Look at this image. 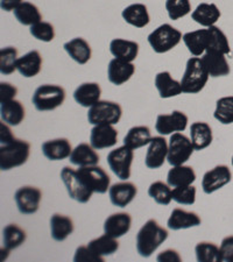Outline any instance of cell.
Here are the masks:
<instances>
[{
  "label": "cell",
  "instance_id": "cell-1",
  "mask_svg": "<svg viewBox=\"0 0 233 262\" xmlns=\"http://www.w3.org/2000/svg\"><path fill=\"white\" fill-rule=\"evenodd\" d=\"M168 239V231L159 225L155 219H150L137 234V251L142 257H150Z\"/></svg>",
  "mask_w": 233,
  "mask_h": 262
},
{
  "label": "cell",
  "instance_id": "cell-2",
  "mask_svg": "<svg viewBox=\"0 0 233 262\" xmlns=\"http://www.w3.org/2000/svg\"><path fill=\"white\" fill-rule=\"evenodd\" d=\"M31 154V145L26 140L15 137L0 142V169L3 171L18 168L27 162Z\"/></svg>",
  "mask_w": 233,
  "mask_h": 262
},
{
  "label": "cell",
  "instance_id": "cell-3",
  "mask_svg": "<svg viewBox=\"0 0 233 262\" xmlns=\"http://www.w3.org/2000/svg\"><path fill=\"white\" fill-rule=\"evenodd\" d=\"M210 75L200 57H192L186 61L181 85L183 94L195 95L205 88Z\"/></svg>",
  "mask_w": 233,
  "mask_h": 262
},
{
  "label": "cell",
  "instance_id": "cell-4",
  "mask_svg": "<svg viewBox=\"0 0 233 262\" xmlns=\"http://www.w3.org/2000/svg\"><path fill=\"white\" fill-rule=\"evenodd\" d=\"M66 90L56 84H44L34 91L32 103L37 111H54L65 103Z\"/></svg>",
  "mask_w": 233,
  "mask_h": 262
},
{
  "label": "cell",
  "instance_id": "cell-5",
  "mask_svg": "<svg viewBox=\"0 0 233 262\" xmlns=\"http://www.w3.org/2000/svg\"><path fill=\"white\" fill-rule=\"evenodd\" d=\"M182 39V33L169 24L161 25L147 37L148 43L156 54L168 53L169 50L175 48Z\"/></svg>",
  "mask_w": 233,
  "mask_h": 262
},
{
  "label": "cell",
  "instance_id": "cell-6",
  "mask_svg": "<svg viewBox=\"0 0 233 262\" xmlns=\"http://www.w3.org/2000/svg\"><path fill=\"white\" fill-rule=\"evenodd\" d=\"M122 108L118 103L110 100H99L89 108L88 121L93 126L96 125H116L120 121Z\"/></svg>",
  "mask_w": 233,
  "mask_h": 262
},
{
  "label": "cell",
  "instance_id": "cell-7",
  "mask_svg": "<svg viewBox=\"0 0 233 262\" xmlns=\"http://www.w3.org/2000/svg\"><path fill=\"white\" fill-rule=\"evenodd\" d=\"M195 148L190 139L183 133H174L168 143L167 161L172 167L181 166L192 158Z\"/></svg>",
  "mask_w": 233,
  "mask_h": 262
},
{
  "label": "cell",
  "instance_id": "cell-8",
  "mask_svg": "<svg viewBox=\"0 0 233 262\" xmlns=\"http://www.w3.org/2000/svg\"><path fill=\"white\" fill-rule=\"evenodd\" d=\"M61 180L66 185L68 195L74 201L80 204H86L91 200L93 192L84 184L77 170L70 167H65L61 170Z\"/></svg>",
  "mask_w": 233,
  "mask_h": 262
},
{
  "label": "cell",
  "instance_id": "cell-9",
  "mask_svg": "<svg viewBox=\"0 0 233 262\" xmlns=\"http://www.w3.org/2000/svg\"><path fill=\"white\" fill-rule=\"evenodd\" d=\"M133 159V150L125 145L110 151L107 158L110 169L121 181H127L131 177Z\"/></svg>",
  "mask_w": 233,
  "mask_h": 262
},
{
  "label": "cell",
  "instance_id": "cell-10",
  "mask_svg": "<svg viewBox=\"0 0 233 262\" xmlns=\"http://www.w3.org/2000/svg\"><path fill=\"white\" fill-rule=\"evenodd\" d=\"M77 172L84 184L91 190L92 192H97L103 195L107 193L111 184V179L107 171L101 167L90 166V167H78Z\"/></svg>",
  "mask_w": 233,
  "mask_h": 262
},
{
  "label": "cell",
  "instance_id": "cell-11",
  "mask_svg": "<svg viewBox=\"0 0 233 262\" xmlns=\"http://www.w3.org/2000/svg\"><path fill=\"white\" fill-rule=\"evenodd\" d=\"M42 200V192L39 188L32 185H25L16 190L14 193V201L18 210L23 214H34L40 209Z\"/></svg>",
  "mask_w": 233,
  "mask_h": 262
},
{
  "label": "cell",
  "instance_id": "cell-12",
  "mask_svg": "<svg viewBox=\"0 0 233 262\" xmlns=\"http://www.w3.org/2000/svg\"><path fill=\"white\" fill-rule=\"evenodd\" d=\"M188 116L182 111H173L171 115H159L156 118L155 129L160 135H169L184 132L188 127Z\"/></svg>",
  "mask_w": 233,
  "mask_h": 262
},
{
  "label": "cell",
  "instance_id": "cell-13",
  "mask_svg": "<svg viewBox=\"0 0 233 262\" xmlns=\"http://www.w3.org/2000/svg\"><path fill=\"white\" fill-rule=\"evenodd\" d=\"M232 181V172L225 164L216 166L211 170L206 171L202 180V189L206 195H211L219 189L225 187Z\"/></svg>",
  "mask_w": 233,
  "mask_h": 262
},
{
  "label": "cell",
  "instance_id": "cell-14",
  "mask_svg": "<svg viewBox=\"0 0 233 262\" xmlns=\"http://www.w3.org/2000/svg\"><path fill=\"white\" fill-rule=\"evenodd\" d=\"M118 142V130L113 125L103 124L93 126L90 133V145L96 150L116 146Z\"/></svg>",
  "mask_w": 233,
  "mask_h": 262
},
{
  "label": "cell",
  "instance_id": "cell-15",
  "mask_svg": "<svg viewBox=\"0 0 233 262\" xmlns=\"http://www.w3.org/2000/svg\"><path fill=\"white\" fill-rule=\"evenodd\" d=\"M138 195L137 185L132 182H120V183L113 184L109 189V196L114 206L124 209L131 204Z\"/></svg>",
  "mask_w": 233,
  "mask_h": 262
},
{
  "label": "cell",
  "instance_id": "cell-16",
  "mask_svg": "<svg viewBox=\"0 0 233 262\" xmlns=\"http://www.w3.org/2000/svg\"><path fill=\"white\" fill-rule=\"evenodd\" d=\"M168 155V143L163 137L152 138L146 153L145 164L148 169H159L166 162Z\"/></svg>",
  "mask_w": 233,
  "mask_h": 262
},
{
  "label": "cell",
  "instance_id": "cell-17",
  "mask_svg": "<svg viewBox=\"0 0 233 262\" xmlns=\"http://www.w3.org/2000/svg\"><path fill=\"white\" fill-rule=\"evenodd\" d=\"M225 56L226 55L222 53L210 52V50H207V52L203 54L202 62L206 68L210 77L217 78L230 75L231 68Z\"/></svg>",
  "mask_w": 233,
  "mask_h": 262
},
{
  "label": "cell",
  "instance_id": "cell-18",
  "mask_svg": "<svg viewBox=\"0 0 233 262\" xmlns=\"http://www.w3.org/2000/svg\"><path fill=\"white\" fill-rule=\"evenodd\" d=\"M135 73V66L132 62H126L119 60V58H113L110 61L108 67V78L113 85H122V84L129 82Z\"/></svg>",
  "mask_w": 233,
  "mask_h": 262
},
{
  "label": "cell",
  "instance_id": "cell-19",
  "mask_svg": "<svg viewBox=\"0 0 233 262\" xmlns=\"http://www.w3.org/2000/svg\"><path fill=\"white\" fill-rule=\"evenodd\" d=\"M132 226V217L127 212H117L105 219L104 222V233L113 238H120V236L129 233Z\"/></svg>",
  "mask_w": 233,
  "mask_h": 262
},
{
  "label": "cell",
  "instance_id": "cell-20",
  "mask_svg": "<svg viewBox=\"0 0 233 262\" xmlns=\"http://www.w3.org/2000/svg\"><path fill=\"white\" fill-rule=\"evenodd\" d=\"M201 224H202V219L196 212H193V211H185L180 208H176L172 211L171 217H169L167 222L168 229L172 231L192 229V227L200 226Z\"/></svg>",
  "mask_w": 233,
  "mask_h": 262
},
{
  "label": "cell",
  "instance_id": "cell-21",
  "mask_svg": "<svg viewBox=\"0 0 233 262\" xmlns=\"http://www.w3.org/2000/svg\"><path fill=\"white\" fill-rule=\"evenodd\" d=\"M42 154L50 161H62L70 158L73 153V147L70 141L66 138H58L54 140H48L42 143Z\"/></svg>",
  "mask_w": 233,
  "mask_h": 262
},
{
  "label": "cell",
  "instance_id": "cell-22",
  "mask_svg": "<svg viewBox=\"0 0 233 262\" xmlns=\"http://www.w3.org/2000/svg\"><path fill=\"white\" fill-rule=\"evenodd\" d=\"M42 63H44V60H42L40 52H37V50H31V52H28L27 54H25L18 58L16 70L24 77L32 78L40 74L42 69Z\"/></svg>",
  "mask_w": 233,
  "mask_h": 262
},
{
  "label": "cell",
  "instance_id": "cell-23",
  "mask_svg": "<svg viewBox=\"0 0 233 262\" xmlns=\"http://www.w3.org/2000/svg\"><path fill=\"white\" fill-rule=\"evenodd\" d=\"M101 88L98 83L88 82L83 83L76 89L74 92V99L76 103L83 107L90 108L100 100Z\"/></svg>",
  "mask_w": 233,
  "mask_h": 262
},
{
  "label": "cell",
  "instance_id": "cell-24",
  "mask_svg": "<svg viewBox=\"0 0 233 262\" xmlns=\"http://www.w3.org/2000/svg\"><path fill=\"white\" fill-rule=\"evenodd\" d=\"M69 161L71 164L77 167L97 166L99 163V155L95 148L87 142L79 143L73 149Z\"/></svg>",
  "mask_w": 233,
  "mask_h": 262
},
{
  "label": "cell",
  "instance_id": "cell-25",
  "mask_svg": "<svg viewBox=\"0 0 233 262\" xmlns=\"http://www.w3.org/2000/svg\"><path fill=\"white\" fill-rule=\"evenodd\" d=\"M190 140L193 142L195 150L205 149L213 143V128L205 121L193 122L190 126Z\"/></svg>",
  "mask_w": 233,
  "mask_h": 262
},
{
  "label": "cell",
  "instance_id": "cell-26",
  "mask_svg": "<svg viewBox=\"0 0 233 262\" xmlns=\"http://www.w3.org/2000/svg\"><path fill=\"white\" fill-rule=\"evenodd\" d=\"M63 48H65L68 55L80 66L87 64L90 61L92 49L89 42L83 37H75V39L66 42L63 45Z\"/></svg>",
  "mask_w": 233,
  "mask_h": 262
},
{
  "label": "cell",
  "instance_id": "cell-27",
  "mask_svg": "<svg viewBox=\"0 0 233 262\" xmlns=\"http://www.w3.org/2000/svg\"><path fill=\"white\" fill-rule=\"evenodd\" d=\"M154 84L156 90L159 92L160 98L162 99L176 97L183 92L182 91L181 82H177L176 79H174L169 71H162V73L156 75Z\"/></svg>",
  "mask_w": 233,
  "mask_h": 262
},
{
  "label": "cell",
  "instance_id": "cell-28",
  "mask_svg": "<svg viewBox=\"0 0 233 262\" xmlns=\"http://www.w3.org/2000/svg\"><path fill=\"white\" fill-rule=\"evenodd\" d=\"M75 230L73 219L61 213H54L50 218V233L55 242H65Z\"/></svg>",
  "mask_w": 233,
  "mask_h": 262
},
{
  "label": "cell",
  "instance_id": "cell-29",
  "mask_svg": "<svg viewBox=\"0 0 233 262\" xmlns=\"http://www.w3.org/2000/svg\"><path fill=\"white\" fill-rule=\"evenodd\" d=\"M220 16H222L220 10L214 3H201L192 13V18L195 23L205 28L215 26Z\"/></svg>",
  "mask_w": 233,
  "mask_h": 262
},
{
  "label": "cell",
  "instance_id": "cell-30",
  "mask_svg": "<svg viewBox=\"0 0 233 262\" xmlns=\"http://www.w3.org/2000/svg\"><path fill=\"white\" fill-rule=\"evenodd\" d=\"M110 52L114 58L126 62H133L138 57L139 43L126 39H113L110 43Z\"/></svg>",
  "mask_w": 233,
  "mask_h": 262
},
{
  "label": "cell",
  "instance_id": "cell-31",
  "mask_svg": "<svg viewBox=\"0 0 233 262\" xmlns=\"http://www.w3.org/2000/svg\"><path fill=\"white\" fill-rule=\"evenodd\" d=\"M122 19L135 28H143L151 23V16L145 4H132L124 8L121 13Z\"/></svg>",
  "mask_w": 233,
  "mask_h": 262
},
{
  "label": "cell",
  "instance_id": "cell-32",
  "mask_svg": "<svg viewBox=\"0 0 233 262\" xmlns=\"http://www.w3.org/2000/svg\"><path fill=\"white\" fill-rule=\"evenodd\" d=\"M183 42L190 54L195 57H200L206 52L207 42H209V32L206 29H197V31L185 33Z\"/></svg>",
  "mask_w": 233,
  "mask_h": 262
},
{
  "label": "cell",
  "instance_id": "cell-33",
  "mask_svg": "<svg viewBox=\"0 0 233 262\" xmlns=\"http://www.w3.org/2000/svg\"><path fill=\"white\" fill-rule=\"evenodd\" d=\"M25 116V107L21 104V101L16 99H12L2 103L0 106V117L2 120L6 122L10 126H18L24 121Z\"/></svg>",
  "mask_w": 233,
  "mask_h": 262
},
{
  "label": "cell",
  "instance_id": "cell-34",
  "mask_svg": "<svg viewBox=\"0 0 233 262\" xmlns=\"http://www.w3.org/2000/svg\"><path fill=\"white\" fill-rule=\"evenodd\" d=\"M195 181H196V172L190 166H183V164L175 166L167 174V183L172 188L192 185Z\"/></svg>",
  "mask_w": 233,
  "mask_h": 262
},
{
  "label": "cell",
  "instance_id": "cell-35",
  "mask_svg": "<svg viewBox=\"0 0 233 262\" xmlns=\"http://www.w3.org/2000/svg\"><path fill=\"white\" fill-rule=\"evenodd\" d=\"M152 140V133L147 126H134L130 128L124 138V145L132 150L139 149L143 146L150 145Z\"/></svg>",
  "mask_w": 233,
  "mask_h": 262
},
{
  "label": "cell",
  "instance_id": "cell-36",
  "mask_svg": "<svg viewBox=\"0 0 233 262\" xmlns=\"http://www.w3.org/2000/svg\"><path fill=\"white\" fill-rule=\"evenodd\" d=\"M15 19L19 21L24 26H33L37 23L42 21V15L40 13L39 8L36 5L29 3V2H23L20 5L13 11Z\"/></svg>",
  "mask_w": 233,
  "mask_h": 262
},
{
  "label": "cell",
  "instance_id": "cell-37",
  "mask_svg": "<svg viewBox=\"0 0 233 262\" xmlns=\"http://www.w3.org/2000/svg\"><path fill=\"white\" fill-rule=\"evenodd\" d=\"M27 239V234L16 224H8L3 230V244L5 251L10 252L12 249L20 247Z\"/></svg>",
  "mask_w": 233,
  "mask_h": 262
},
{
  "label": "cell",
  "instance_id": "cell-38",
  "mask_svg": "<svg viewBox=\"0 0 233 262\" xmlns=\"http://www.w3.org/2000/svg\"><path fill=\"white\" fill-rule=\"evenodd\" d=\"M207 32H209V42H207L206 52L210 50V52H218L224 55L231 53L230 42L222 29L217 26H211L207 27Z\"/></svg>",
  "mask_w": 233,
  "mask_h": 262
},
{
  "label": "cell",
  "instance_id": "cell-39",
  "mask_svg": "<svg viewBox=\"0 0 233 262\" xmlns=\"http://www.w3.org/2000/svg\"><path fill=\"white\" fill-rule=\"evenodd\" d=\"M88 246L92 249V252L98 256H108L112 255L119 249V243L116 238L110 236L108 234H104L98 238L92 239Z\"/></svg>",
  "mask_w": 233,
  "mask_h": 262
},
{
  "label": "cell",
  "instance_id": "cell-40",
  "mask_svg": "<svg viewBox=\"0 0 233 262\" xmlns=\"http://www.w3.org/2000/svg\"><path fill=\"white\" fill-rule=\"evenodd\" d=\"M214 118L222 125L233 124V96H226L216 101Z\"/></svg>",
  "mask_w": 233,
  "mask_h": 262
},
{
  "label": "cell",
  "instance_id": "cell-41",
  "mask_svg": "<svg viewBox=\"0 0 233 262\" xmlns=\"http://www.w3.org/2000/svg\"><path fill=\"white\" fill-rule=\"evenodd\" d=\"M168 183L162 181H156L148 188V196L153 198L159 205H169L173 201V190Z\"/></svg>",
  "mask_w": 233,
  "mask_h": 262
},
{
  "label": "cell",
  "instance_id": "cell-42",
  "mask_svg": "<svg viewBox=\"0 0 233 262\" xmlns=\"http://www.w3.org/2000/svg\"><path fill=\"white\" fill-rule=\"evenodd\" d=\"M196 259L198 262H220L219 247L214 243L202 242L195 247Z\"/></svg>",
  "mask_w": 233,
  "mask_h": 262
},
{
  "label": "cell",
  "instance_id": "cell-43",
  "mask_svg": "<svg viewBox=\"0 0 233 262\" xmlns=\"http://www.w3.org/2000/svg\"><path fill=\"white\" fill-rule=\"evenodd\" d=\"M18 49L15 47H4L0 50V73L8 76L16 70Z\"/></svg>",
  "mask_w": 233,
  "mask_h": 262
},
{
  "label": "cell",
  "instance_id": "cell-44",
  "mask_svg": "<svg viewBox=\"0 0 233 262\" xmlns=\"http://www.w3.org/2000/svg\"><path fill=\"white\" fill-rule=\"evenodd\" d=\"M166 10L169 18L176 21L192 12V4L190 0H166Z\"/></svg>",
  "mask_w": 233,
  "mask_h": 262
},
{
  "label": "cell",
  "instance_id": "cell-45",
  "mask_svg": "<svg viewBox=\"0 0 233 262\" xmlns=\"http://www.w3.org/2000/svg\"><path fill=\"white\" fill-rule=\"evenodd\" d=\"M29 32L34 39L42 42H52L55 37V28L50 23L40 21L29 27Z\"/></svg>",
  "mask_w": 233,
  "mask_h": 262
},
{
  "label": "cell",
  "instance_id": "cell-46",
  "mask_svg": "<svg viewBox=\"0 0 233 262\" xmlns=\"http://www.w3.org/2000/svg\"><path fill=\"white\" fill-rule=\"evenodd\" d=\"M173 201L181 205H193L196 202V188L194 185L173 189Z\"/></svg>",
  "mask_w": 233,
  "mask_h": 262
},
{
  "label": "cell",
  "instance_id": "cell-47",
  "mask_svg": "<svg viewBox=\"0 0 233 262\" xmlns=\"http://www.w3.org/2000/svg\"><path fill=\"white\" fill-rule=\"evenodd\" d=\"M75 262H96V261H104V257L98 256L92 252V249L89 246H79L75 252L74 256Z\"/></svg>",
  "mask_w": 233,
  "mask_h": 262
},
{
  "label": "cell",
  "instance_id": "cell-48",
  "mask_svg": "<svg viewBox=\"0 0 233 262\" xmlns=\"http://www.w3.org/2000/svg\"><path fill=\"white\" fill-rule=\"evenodd\" d=\"M219 252L220 260L223 262H233V235H228L222 240Z\"/></svg>",
  "mask_w": 233,
  "mask_h": 262
},
{
  "label": "cell",
  "instance_id": "cell-49",
  "mask_svg": "<svg viewBox=\"0 0 233 262\" xmlns=\"http://www.w3.org/2000/svg\"><path fill=\"white\" fill-rule=\"evenodd\" d=\"M18 94V89L13 84L8 82L0 83V103L15 99V96Z\"/></svg>",
  "mask_w": 233,
  "mask_h": 262
},
{
  "label": "cell",
  "instance_id": "cell-50",
  "mask_svg": "<svg viewBox=\"0 0 233 262\" xmlns=\"http://www.w3.org/2000/svg\"><path fill=\"white\" fill-rule=\"evenodd\" d=\"M159 262H174V261H181V256L179 252L175 249H166V251L161 252L156 257Z\"/></svg>",
  "mask_w": 233,
  "mask_h": 262
},
{
  "label": "cell",
  "instance_id": "cell-51",
  "mask_svg": "<svg viewBox=\"0 0 233 262\" xmlns=\"http://www.w3.org/2000/svg\"><path fill=\"white\" fill-rule=\"evenodd\" d=\"M23 2L24 0H2V2H0V6H2L3 11L11 12L14 11Z\"/></svg>",
  "mask_w": 233,
  "mask_h": 262
},
{
  "label": "cell",
  "instance_id": "cell-52",
  "mask_svg": "<svg viewBox=\"0 0 233 262\" xmlns=\"http://www.w3.org/2000/svg\"><path fill=\"white\" fill-rule=\"evenodd\" d=\"M231 162H232V166H233V156H232V160H231Z\"/></svg>",
  "mask_w": 233,
  "mask_h": 262
}]
</instances>
